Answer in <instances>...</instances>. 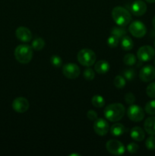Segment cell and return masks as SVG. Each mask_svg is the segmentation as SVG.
I'll return each mask as SVG.
<instances>
[{"instance_id": "cell-1", "label": "cell", "mask_w": 155, "mask_h": 156, "mask_svg": "<svg viewBox=\"0 0 155 156\" xmlns=\"http://www.w3.org/2000/svg\"><path fill=\"white\" fill-rule=\"evenodd\" d=\"M103 113L106 120L110 122H118L124 117L126 108L120 103L110 104L105 108Z\"/></svg>"}, {"instance_id": "cell-2", "label": "cell", "mask_w": 155, "mask_h": 156, "mask_svg": "<svg viewBox=\"0 0 155 156\" xmlns=\"http://www.w3.org/2000/svg\"><path fill=\"white\" fill-rule=\"evenodd\" d=\"M112 18L115 24L119 26L126 27L132 21L130 12L122 6H116L112 10Z\"/></svg>"}, {"instance_id": "cell-3", "label": "cell", "mask_w": 155, "mask_h": 156, "mask_svg": "<svg viewBox=\"0 0 155 156\" xmlns=\"http://www.w3.org/2000/svg\"><path fill=\"white\" fill-rule=\"evenodd\" d=\"M33 48L27 44H21L15 50V57L18 62L27 64L33 58Z\"/></svg>"}, {"instance_id": "cell-4", "label": "cell", "mask_w": 155, "mask_h": 156, "mask_svg": "<svg viewBox=\"0 0 155 156\" xmlns=\"http://www.w3.org/2000/svg\"><path fill=\"white\" fill-rule=\"evenodd\" d=\"M77 59L79 63L84 66L90 67L94 65L97 59L95 53L91 49L84 48L78 53Z\"/></svg>"}, {"instance_id": "cell-5", "label": "cell", "mask_w": 155, "mask_h": 156, "mask_svg": "<svg viewBox=\"0 0 155 156\" xmlns=\"http://www.w3.org/2000/svg\"><path fill=\"white\" fill-rule=\"evenodd\" d=\"M144 111L138 105H131L127 109V116L133 122H141L144 118Z\"/></svg>"}, {"instance_id": "cell-6", "label": "cell", "mask_w": 155, "mask_h": 156, "mask_svg": "<svg viewBox=\"0 0 155 156\" xmlns=\"http://www.w3.org/2000/svg\"><path fill=\"white\" fill-rule=\"evenodd\" d=\"M106 150L114 155H122L125 153L126 148L120 141L116 140H110L106 144Z\"/></svg>"}, {"instance_id": "cell-7", "label": "cell", "mask_w": 155, "mask_h": 156, "mask_svg": "<svg viewBox=\"0 0 155 156\" xmlns=\"http://www.w3.org/2000/svg\"><path fill=\"white\" fill-rule=\"evenodd\" d=\"M129 30L131 34L136 38H141L147 33L146 26L140 21H135L130 24Z\"/></svg>"}, {"instance_id": "cell-8", "label": "cell", "mask_w": 155, "mask_h": 156, "mask_svg": "<svg viewBox=\"0 0 155 156\" xmlns=\"http://www.w3.org/2000/svg\"><path fill=\"white\" fill-rule=\"evenodd\" d=\"M155 56V50L149 45L142 46L138 49L137 52V56L141 62H148L153 59Z\"/></svg>"}, {"instance_id": "cell-9", "label": "cell", "mask_w": 155, "mask_h": 156, "mask_svg": "<svg viewBox=\"0 0 155 156\" xmlns=\"http://www.w3.org/2000/svg\"><path fill=\"white\" fill-rule=\"evenodd\" d=\"M80 68L75 63H67L62 67V73L64 76L69 79H75L80 75Z\"/></svg>"}, {"instance_id": "cell-10", "label": "cell", "mask_w": 155, "mask_h": 156, "mask_svg": "<svg viewBox=\"0 0 155 156\" xmlns=\"http://www.w3.org/2000/svg\"><path fill=\"white\" fill-rule=\"evenodd\" d=\"M109 125L106 120L102 118H97L94 120V130L96 134L100 136L106 135L109 132Z\"/></svg>"}, {"instance_id": "cell-11", "label": "cell", "mask_w": 155, "mask_h": 156, "mask_svg": "<svg viewBox=\"0 0 155 156\" xmlns=\"http://www.w3.org/2000/svg\"><path fill=\"white\" fill-rule=\"evenodd\" d=\"M30 107L28 100L24 97H18L12 102V108L19 114H23L27 111Z\"/></svg>"}, {"instance_id": "cell-12", "label": "cell", "mask_w": 155, "mask_h": 156, "mask_svg": "<svg viewBox=\"0 0 155 156\" xmlns=\"http://www.w3.org/2000/svg\"><path fill=\"white\" fill-rule=\"evenodd\" d=\"M139 78L142 82H149L155 79V67L147 65L143 67L139 73Z\"/></svg>"}, {"instance_id": "cell-13", "label": "cell", "mask_w": 155, "mask_h": 156, "mask_svg": "<svg viewBox=\"0 0 155 156\" xmlns=\"http://www.w3.org/2000/svg\"><path fill=\"white\" fill-rule=\"evenodd\" d=\"M131 12L135 16H142L147 12V5L142 0H135L131 5Z\"/></svg>"}, {"instance_id": "cell-14", "label": "cell", "mask_w": 155, "mask_h": 156, "mask_svg": "<svg viewBox=\"0 0 155 156\" xmlns=\"http://www.w3.org/2000/svg\"><path fill=\"white\" fill-rule=\"evenodd\" d=\"M15 35H16L17 38L21 42L27 43L30 42L32 40L31 31L27 27H23V26H21L16 29Z\"/></svg>"}, {"instance_id": "cell-15", "label": "cell", "mask_w": 155, "mask_h": 156, "mask_svg": "<svg viewBox=\"0 0 155 156\" xmlns=\"http://www.w3.org/2000/svg\"><path fill=\"white\" fill-rule=\"evenodd\" d=\"M130 136L132 140L137 142H141L145 138V133L140 126H134L130 131Z\"/></svg>"}, {"instance_id": "cell-16", "label": "cell", "mask_w": 155, "mask_h": 156, "mask_svg": "<svg viewBox=\"0 0 155 156\" xmlns=\"http://www.w3.org/2000/svg\"><path fill=\"white\" fill-rule=\"evenodd\" d=\"M109 68H110L109 63L104 59L97 61L94 65V70L98 74H105V73H108Z\"/></svg>"}, {"instance_id": "cell-17", "label": "cell", "mask_w": 155, "mask_h": 156, "mask_svg": "<svg viewBox=\"0 0 155 156\" xmlns=\"http://www.w3.org/2000/svg\"><path fill=\"white\" fill-rule=\"evenodd\" d=\"M144 127L145 132L149 135H155V117H150L145 120L144 123Z\"/></svg>"}, {"instance_id": "cell-18", "label": "cell", "mask_w": 155, "mask_h": 156, "mask_svg": "<svg viewBox=\"0 0 155 156\" xmlns=\"http://www.w3.org/2000/svg\"><path fill=\"white\" fill-rule=\"evenodd\" d=\"M127 129L122 123H116L112 125L110 128V133L114 136H120L126 132Z\"/></svg>"}, {"instance_id": "cell-19", "label": "cell", "mask_w": 155, "mask_h": 156, "mask_svg": "<svg viewBox=\"0 0 155 156\" xmlns=\"http://www.w3.org/2000/svg\"><path fill=\"white\" fill-rule=\"evenodd\" d=\"M120 44H121L122 48L124 50H126V51H129L134 47V43L132 41V38L130 37L127 36V35H126V36H124L122 38Z\"/></svg>"}, {"instance_id": "cell-20", "label": "cell", "mask_w": 155, "mask_h": 156, "mask_svg": "<svg viewBox=\"0 0 155 156\" xmlns=\"http://www.w3.org/2000/svg\"><path fill=\"white\" fill-rule=\"evenodd\" d=\"M111 34L113 35V36L116 37L119 39H122L124 36H126L127 34V30L124 27H122V26H117V27H113L111 29L110 31Z\"/></svg>"}, {"instance_id": "cell-21", "label": "cell", "mask_w": 155, "mask_h": 156, "mask_svg": "<svg viewBox=\"0 0 155 156\" xmlns=\"http://www.w3.org/2000/svg\"><path fill=\"white\" fill-rule=\"evenodd\" d=\"M91 103L93 106L97 108H103L105 105V100L101 95L100 94H96L91 99Z\"/></svg>"}, {"instance_id": "cell-22", "label": "cell", "mask_w": 155, "mask_h": 156, "mask_svg": "<svg viewBox=\"0 0 155 156\" xmlns=\"http://www.w3.org/2000/svg\"><path fill=\"white\" fill-rule=\"evenodd\" d=\"M31 47L33 50H36V51H40L45 47V41L41 37L35 38L32 42Z\"/></svg>"}, {"instance_id": "cell-23", "label": "cell", "mask_w": 155, "mask_h": 156, "mask_svg": "<svg viewBox=\"0 0 155 156\" xmlns=\"http://www.w3.org/2000/svg\"><path fill=\"white\" fill-rule=\"evenodd\" d=\"M123 62L125 65L129 66H132L136 63V57L132 53H127L124 56L123 58Z\"/></svg>"}, {"instance_id": "cell-24", "label": "cell", "mask_w": 155, "mask_h": 156, "mask_svg": "<svg viewBox=\"0 0 155 156\" xmlns=\"http://www.w3.org/2000/svg\"><path fill=\"white\" fill-rule=\"evenodd\" d=\"M113 84L115 88H117L118 89H121V88H124L126 85V79L122 76H116L113 80Z\"/></svg>"}, {"instance_id": "cell-25", "label": "cell", "mask_w": 155, "mask_h": 156, "mask_svg": "<svg viewBox=\"0 0 155 156\" xmlns=\"http://www.w3.org/2000/svg\"><path fill=\"white\" fill-rule=\"evenodd\" d=\"M144 111L149 115H155V100L147 102L144 107Z\"/></svg>"}, {"instance_id": "cell-26", "label": "cell", "mask_w": 155, "mask_h": 156, "mask_svg": "<svg viewBox=\"0 0 155 156\" xmlns=\"http://www.w3.org/2000/svg\"><path fill=\"white\" fill-rule=\"evenodd\" d=\"M122 76L126 80L132 81L135 79V71L133 69H125L122 72Z\"/></svg>"}, {"instance_id": "cell-27", "label": "cell", "mask_w": 155, "mask_h": 156, "mask_svg": "<svg viewBox=\"0 0 155 156\" xmlns=\"http://www.w3.org/2000/svg\"><path fill=\"white\" fill-rule=\"evenodd\" d=\"M50 63L52 64L53 66L59 68L62 65V59L60 56H57V55H53L50 57Z\"/></svg>"}, {"instance_id": "cell-28", "label": "cell", "mask_w": 155, "mask_h": 156, "mask_svg": "<svg viewBox=\"0 0 155 156\" xmlns=\"http://www.w3.org/2000/svg\"><path fill=\"white\" fill-rule=\"evenodd\" d=\"M119 39L118 37H116L111 34L108 37L107 44L111 48H115V47H116L119 45Z\"/></svg>"}, {"instance_id": "cell-29", "label": "cell", "mask_w": 155, "mask_h": 156, "mask_svg": "<svg viewBox=\"0 0 155 156\" xmlns=\"http://www.w3.org/2000/svg\"><path fill=\"white\" fill-rule=\"evenodd\" d=\"M83 76L86 80L91 81L94 79V77H95V72H94L91 68H87L84 71Z\"/></svg>"}, {"instance_id": "cell-30", "label": "cell", "mask_w": 155, "mask_h": 156, "mask_svg": "<svg viewBox=\"0 0 155 156\" xmlns=\"http://www.w3.org/2000/svg\"><path fill=\"white\" fill-rule=\"evenodd\" d=\"M145 146L148 150H154L155 149V136H150V137L146 140Z\"/></svg>"}, {"instance_id": "cell-31", "label": "cell", "mask_w": 155, "mask_h": 156, "mask_svg": "<svg viewBox=\"0 0 155 156\" xmlns=\"http://www.w3.org/2000/svg\"><path fill=\"white\" fill-rule=\"evenodd\" d=\"M146 93L147 96L151 98H155V82L149 84L146 88Z\"/></svg>"}, {"instance_id": "cell-32", "label": "cell", "mask_w": 155, "mask_h": 156, "mask_svg": "<svg viewBox=\"0 0 155 156\" xmlns=\"http://www.w3.org/2000/svg\"><path fill=\"white\" fill-rule=\"evenodd\" d=\"M126 149H127V151L129 153L135 154L138 151V149H139V146H138V144H136L135 143H130L127 145Z\"/></svg>"}, {"instance_id": "cell-33", "label": "cell", "mask_w": 155, "mask_h": 156, "mask_svg": "<svg viewBox=\"0 0 155 156\" xmlns=\"http://www.w3.org/2000/svg\"><path fill=\"white\" fill-rule=\"evenodd\" d=\"M125 101H126V104L129 105H133L134 102L135 101V97L134 94L131 92L126 94V95H125Z\"/></svg>"}, {"instance_id": "cell-34", "label": "cell", "mask_w": 155, "mask_h": 156, "mask_svg": "<svg viewBox=\"0 0 155 156\" xmlns=\"http://www.w3.org/2000/svg\"><path fill=\"white\" fill-rule=\"evenodd\" d=\"M87 117L88 118V120L94 121V120L98 118V115H97V113L96 111H93V110H90L87 112Z\"/></svg>"}, {"instance_id": "cell-35", "label": "cell", "mask_w": 155, "mask_h": 156, "mask_svg": "<svg viewBox=\"0 0 155 156\" xmlns=\"http://www.w3.org/2000/svg\"><path fill=\"white\" fill-rule=\"evenodd\" d=\"M152 24H153V28L155 29V16L153 17V21H152Z\"/></svg>"}, {"instance_id": "cell-36", "label": "cell", "mask_w": 155, "mask_h": 156, "mask_svg": "<svg viewBox=\"0 0 155 156\" xmlns=\"http://www.w3.org/2000/svg\"><path fill=\"white\" fill-rule=\"evenodd\" d=\"M145 1L148 3H154L155 2V0H145Z\"/></svg>"}, {"instance_id": "cell-37", "label": "cell", "mask_w": 155, "mask_h": 156, "mask_svg": "<svg viewBox=\"0 0 155 156\" xmlns=\"http://www.w3.org/2000/svg\"><path fill=\"white\" fill-rule=\"evenodd\" d=\"M154 48H155V41H154Z\"/></svg>"}, {"instance_id": "cell-38", "label": "cell", "mask_w": 155, "mask_h": 156, "mask_svg": "<svg viewBox=\"0 0 155 156\" xmlns=\"http://www.w3.org/2000/svg\"><path fill=\"white\" fill-rule=\"evenodd\" d=\"M154 65H155V59H154Z\"/></svg>"}]
</instances>
